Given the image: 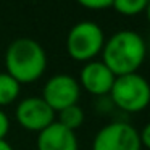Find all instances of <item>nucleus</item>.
<instances>
[{
    "label": "nucleus",
    "mask_w": 150,
    "mask_h": 150,
    "mask_svg": "<svg viewBox=\"0 0 150 150\" xmlns=\"http://www.w3.org/2000/svg\"><path fill=\"white\" fill-rule=\"evenodd\" d=\"M147 42L136 31H118L108 39L102 49V62L115 76L137 73L147 57Z\"/></svg>",
    "instance_id": "f257e3e1"
},
{
    "label": "nucleus",
    "mask_w": 150,
    "mask_h": 150,
    "mask_svg": "<svg viewBox=\"0 0 150 150\" xmlns=\"http://www.w3.org/2000/svg\"><path fill=\"white\" fill-rule=\"evenodd\" d=\"M5 68L20 84L36 82L47 68V53L44 47L31 37L15 39L5 52Z\"/></svg>",
    "instance_id": "f03ea898"
},
{
    "label": "nucleus",
    "mask_w": 150,
    "mask_h": 150,
    "mask_svg": "<svg viewBox=\"0 0 150 150\" xmlns=\"http://www.w3.org/2000/svg\"><path fill=\"white\" fill-rule=\"evenodd\" d=\"M110 100L126 113H139L150 105V82L139 73L118 76L110 91Z\"/></svg>",
    "instance_id": "7ed1b4c3"
},
{
    "label": "nucleus",
    "mask_w": 150,
    "mask_h": 150,
    "mask_svg": "<svg viewBox=\"0 0 150 150\" xmlns=\"http://www.w3.org/2000/svg\"><path fill=\"white\" fill-rule=\"evenodd\" d=\"M103 45V29L95 21H79L69 29L66 36V52L76 62H92L102 53Z\"/></svg>",
    "instance_id": "20e7f679"
},
{
    "label": "nucleus",
    "mask_w": 150,
    "mask_h": 150,
    "mask_svg": "<svg viewBox=\"0 0 150 150\" xmlns=\"http://www.w3.org/2000/svg\"><path fill=\"white\" fill-rule=\"evenodd\" d=\"M92 150H142L139 131L126 121L105 124L95 134Z\"/></svg>",
    "instance_id": "39448f33"
},
{
    "label": "nucleus",
    "mask_w": 150,
    "mask_h": 150,
    "mask_svg": "<svg viewBox=\"0 0 150 150\" xmlns=\"http://www.w3.org/2000/svg\"><path fill=\"white\" fill-rule=\"evenodd\" d=\"M40 97L55 113H58L71 105H78V100L81 97V86L78 79L71 74H53L45 82Z\"/></svg>",
    "instance_id": "423d86ee"
},
{
    "label": "nucleus",
    "mask_w": 150,
    "mask_h": 150,
    "mask_svg": "<svg viewBox=\"0 0 150 150\" xmlns=\"http://www.w3.org/2000/svg\"><path fill=\"white\" fill-rule=\"evenodd\" d=\"M15 116L21 127L39 134L52 123H55L57 113L44 102L42 97H26L18 102Z\"/></svg>",
    "instance_id": "0eeeda50"
},
{
    "label": "nucleus",
    "mask_w": 150,
    "mask_h": 150,
    "mask_svg": "<svg viewBox=\"0 0 150 150\" xmlns=\"http://www.w3.org/2000/svg\"><path fill=\"white\" fill-rule=\"evenodd\" d=\"M116 76L110 71L102 60H92L84 63L79 73V86L86 92L95 95V97H105L110 94Z\"/></svg>",
    "instance_id": "6e6552de"
},
{
    "label": "nucleus",
    "mask_w": 150,
    "mask_h": 150,
    "mask_svg": "<svg viewBox=\"0 0 150 150\" xmlns=\"http://www.w3.org/2000/svg\"><path fill=\"white\" fill-rule=\"evenodd\" d=\"M37 150H79L78 136L60 123H52L37 134Z\"/></svg>",
    "instance_id": "1a4fd4ad"
},
{
    "label": "nucleus",
    "mask_w": 150,
    "mask_h": 150,
    "mask_svg": "<svg viewBox=\"0 0 150 150\" xmlns=\"http://www.w3.org/2000/svg\"><path fill=\"white\" fill-rule=\"evenodd\" d=\"M21 84L15 81L8 73H0V107H7L18 100Z\"/></svg>",
    "instance_id": "9d476101"
},
{
    "label": "nucleus",
    "mask_w": 150,
    "mask_h": 150,
    "mask_svg": "<svg viewBox=\"0 0 150 150\" xmlns=\"http://www.w3.org/2000/svg\"><path fill=\"white\" fill-rule=\"evenodd\" d=\"M84 118H86L84 110H82L79 105H71V107L58 111V120H57V123H60L62 126H65L66 129L76 132V129H79V127L82 126Z\"/></svg>",
    "instance_id": "9b49d317"
},
{
    "label": "nucleus",
    "mask_w": 150,
    "mask_h": 150,
    "mask_svg": "<svg viewBox=\"0 0 150 150\" xmlns=\"http://www.w3.org/2000/svg\"><path fill=\"white\" fill-rule=\"evenodd\" d=\"M147 7V0H113V7L123 16H137L144 13Z\"/></svg>",
    "instance_id": "f8f14e48"
},
{
    "label": "nucleus",
    "mask_w": 150,
    "mask_h": 150,
    "mask_svg": "<svg viewBox=\"0 0 150 150\" xmlns=\"http://www.w3.org/2000/svg\"><path fill=\"white\" fill-rule=\"evenodd\" d=\"M79 5L87 10H107L113 7V0H81Z\"/></svg>",
    "instance_id": "ddd939ff"
},
{
    "label": "nucleus",
    "mask_w": 150,
    "mask_h": 150,
    "mask_svg": "<svg viewBox=\"0 0 150 150\" xmlns=\"http://www.w3.org/2000/svg\"><path fill=\"white\" fill-rule=\"evenodd\" d=\"M10 132V118L4 110H0V140H4Z\"/></svg>",
    "instance_id": "4468645a"
},
{
    "label": "nucleus",
    "mask_w": 150,
    "mask_h": 150,
    "mask_svg": "<svg viewBox=\"0 0 150 150\" xmlns=\"http://www.w3.org/2000/svg\"><path fill=\"white\" fill-rule=\"evenodd\" d=\"M139 137H140V145L150 150V121L139 131Z\"/></svg>",
    "instance_id": "2eb2a0df"
},
{
    "label": "nucleus",
    "mask_w": 150,
    "mask_h": 150,
    "mask_svg": "<svg viewBox=\"0 0 150 150\" xmlns=\"http://www.w3.org/2000/svg\"><path fill=\"white\" fill-rule=\"evenodd\" d=\"M0 150H15L13 147H11L10 142H7V139L0 140Z\"/></svg>",
    "instance_id": "dca6fc26"
},
{
    "label": "nucleus",
    "mask_w": 150,
    "mask_h": 150,
    "mask_svg": "<svg viewBox=\"0 0 150 150\" xmlns=\"http://www.w3.org/2000/svg\"><path fill=\"white\" fill-rule=\"evenodd\" d=\"M145 16H147V21H149V24H150V2H147V7H145Z\"/></svg>",
    "instance_id": "f3484780"
},
{
    "label": "nucleus",
    "mask_w": 150,
    "mask_h": 150,
    "mask_svg": "<svg viewBox=\"0 0 150 150\" xmlns=\"http://www.w3.org/2000/svg\"><path fill=\"white\" fill-rule=\"evenodd\" d=\"M150 47V34H149V42H147V49Z\"/></svg>",
    "instance_id": "a211bd4d"
}]
</instances>
